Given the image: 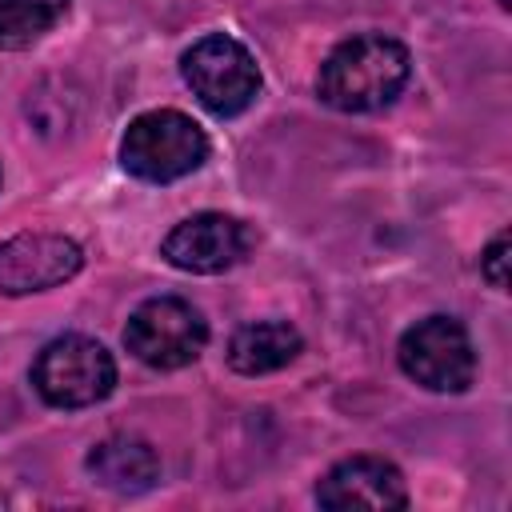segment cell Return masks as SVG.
I'll return each mask as SVG.
<instances>
[{
  "instance_id": "obj_1",
  "label": "cell",
  "mask_w": 512,
  "mask_h": 512,
  "mask_svg": "<svg viewBox=\"0 0 512 512\" xmlns=\"http://www.w3.org/2000/svg\"><path fill=\"white\" fill-rule=\"evenodd\" d=\"M408 48L384 32H364L336 44L316 76V92L336 112H376L408 84Z\"/></svg>"
},
{
  "instance_id": "obj_2",
  "label": "cell",
  "mask_w": 512,
  "mask_h": 512,
  "mask_svg": "<svg viewBox=\"0 0 512 512\" xmlns=\"http://www.w3.org/2000/svg\"><path fill=\"white\" fill-rule=\"evenodd\" d=\"M204 160H208L204 128L176 108H156L136 116L120 140V164L148 184L180 180L196 172Z\"/></svg>"
},
{
  "instance_id": "obj_3",
  "label": "cell",
  "mask_w": 512,
  "mask_h": 512,
  "mask_svg": "<svg viewBox=\"0 0 512 512\" xmlns=\"http://www.w3.org/2000/svg\"><path fill=\"white\" fill-rule=\"evenodd\" d=\"M32 384L52 408H88L116 388V360L100 340L68 332L40 348L32 364Z\"/></svg>"
},
{
  "instance_id": "obj_4",
  "label": "cell",
  "mask_w": 512,
  "mask_h": 512,
  "mask_svg": "<svg viewBox=\"0 0 512 512\" xmlns=\"http://www.w3.org/2000/svg\"><path fill=\"white\" fill-rule=\"evenodd\" d=\"M180 72H184V84L192 88V96L212 116H240L260 92V68L252 60V52L224 32L196 40L180 56Z\"/></svg>"
},
{
  "instance_id": "obj_5",
  "label": "cell",
  "mask_w": 512,
  "mask_h": 512,
  "mask_svg": "<svg viewBox=\"0 0 512 512\" xmlns=\"http://www.w3.org/2000/svg\"><path fill=\"white\" fill-rule=\"evenodd\" d=\"M208 344V324L204 316L180 300V296H156V300H144L128 324H124V348L148 364V368H184L192 364Z\"/></svg>"
},
{
  "instance_id": "obj_6",
  "label": "cell",
  "mask_w": 512,
  "mask_h": 512,
  "mask_svg": "<svg viewBox=\"0 0 512 512\" xmlns=\"http://www.w3.org/2000/svg\"><path fill=\"white\" fill-rule=\"evenodd\" d=\"M400 368L428 392H464L476 376L468 328L456 316H424L400 336Z\"/></svg>"
},
{
  "instance_id": "obj_7",
  "label": "cell",
  "mask_w": 512,
  "mask_h": 512,
  "mask_svg": "<svg viewBox=\"0 0 512 512\" xmlns=\"http://www.w3.org/2000/svg\"><path fill=\"white\" fill-rule=\"evenodd\" d=\"M252 248V232L224 212H196L188 220H180L160 252L172 268L180 272H196V276H212V272H228L232 264H240Z\"/></svg>"
},
{
  "instance_id": "obj_8",
  "label": "cell",
  "mask_w": 512,
  "mask_h": 512,
  "mask_svg": "<svg viewBox=\"0 0 512 512\" xmlns=\"http://www.w3.org/2000/svg\"><path fill=\"white\" fill-rule=\"evenodd\" d=\"M84 264L76 240L60 232H20L0 244V296H28L72 280Z\"/></svg>"
},
{
  "instance_id": "obj_9",
  "label": "cell",
  "mask_w": 512,
  "mask_h": 512,
  "mask_svg": "<svg viewBox=\"0 0 512 512\" xmlns=\"http://www.w3.org/2000/svg\"><path fill=\"white\" fill-rule=\"evenodd\" d=\"M316 504L324 508H404L408 488L396 464L380 456H352L324 472L316 484Z\"/></svg>"
},
{
  "instance_id": "obj_10",
  "label": "cell",
  "mask_w": 512,
  "mask_h": 512,
  "mask_svg": "<svg viewBox=\"0 0 512 512\" xmlns=\"http://www.w3.org/2000/svg\"><path fill=\"white\" fill-rule=\"evenodd\" d=\"M84 468L100 488L120 492V496L148 492L160 480V456L140 436H108L92 444V452L84 456Z\"/></svg>"
},
{
  "instance_id": "obj_11",
  "label": "cell",
  "mask_w": 512,
  "mask_h": 512,
  "mask_svg": "<svg viewBox=\"0 0 512 512\" xmlns=\"http://www.w3.org/2000/svg\"><path fill=\"white\" fill-rule=\"evenodd\" d=\"M300 344L304 340L288 320H256L228 340V364L240 376H264L292 364L300 356Z\"/></svg>"
},
{
  "instance_id": "obj_12",
  "label": "cell",
  "mask_w": 512,
  "mask_h": 512,
  "mask_svg": "<svg viewBox=\"0 0 512 512\" xmlns=\"http://www.w3.org/2000/svg\"><path fill=\"white\" fill-rule=\"evenodd\" d=\"M72 0H0V48H28L36 44Z\"/></svg>"
},
{
  "instance_id": "obj_13",
  "label": "cell",
  "mask_w": 512,
  "mask_h": 512,
  "mask_svg": "<svg viewBox=\"0 0 512 512\" xmlns=\"http://www.w3.org/2000/svg\"><path fill=\"white\" fill-rule=\"evenodd\" d=\"M508 232H500L488 248H484V256H480V272H484V280L492 284V288H508Z\"/></svg>"
},
{
  "instance_id": "obj_14",
  "label": "cell",
  "mask_w": 512,
  "mask_h": 512,
  "mask_svg": "<svg viewBox=\"0 0 512 512\" xmlns=\"http://www.w3.org/2000/svg\"><path fill=\"white\" fill-rule=\"evenodd\" d=\"M496 4H500V8H512V0H496Z\"/></svg>"
}]
</instances>
